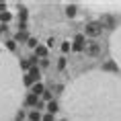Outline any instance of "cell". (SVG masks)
Returning <instances> with one entry per match:
<instances>
[{"label": "cell", "instance_id": "6da1fadb", "mask_svg": "<svg viewBox=\"0 0 121 121\" xmlns=\"http://www.w3.org/2000/svg\"><path fill=\"white\" fill-rule=\"evenodd\" d=\"M68 121H121V76L107 70H88L62 92Z\"/></svg>", "mask_w": 121, "mask_h": 121}, {"label": "cell", "instance_id": "7a4b0ae2", "mask_svg": "<svg viewBox=\"0 0 121 121\" xmlns=\"http://www.w3.org/2000/svg\"><path fill=\"white\" fill-rule=\"evenodd\" d=\"M25 76L21 74V62L0 43V121H10L17 115L23 92Z\"/></svg>", "mask_w": 121, "mask_h": 121}, {"label": "cell", "instance_id": "3957f363", "mask_svg": "<svg viewBox=\"0 0 121 121\" xmlns=\"http://www.w3.org/2000/svg\"><path fill=\"white\" fill-rule=\"evenodd\" d=\"M109 53L113 57L115 66L121 70V25H117V29L109 37Z\"/></svg>", "mask_w": 121, "mask_h": 121}, {"label": "cell", "instance_id": "277c9868", "mask_svg": "<svg viewBox=\"0 0 121 121\" xmlns=\"http://www.w3.org/2000/svg\"><path fill=\"white\" fill-rule=\"evenodd\" d=\"M84 6L92 8L96 13H121V0H103V2L88 0V2H84Z\"/></svg>", "mask_w": 121, "mask_h": 121}, {"label": "cell", "instance_id": "5b68a950", "mask_svg": "<svg viewBox=\"0 0 121 121\" xmlns=\"http://www.w3.org/2000/svg\"><path fill=\"white\" fill-rule=\"evenodd\" d=\"M39 78H41V70H39V68H31V70L25 74V86H33V84H37Z\"/></svg>", "mask_w": 121, "mask_h": 121}, {"label": "cell", "instance_id": "8992f818", "mask_svg": "<svg viewBox=\"0 0 121 121\" xmlns=\"http://www.w3.org/2000/svg\"><path fill=\"white\" fill-rule=\"evenodd\" d=\"M101 31H103L101 23H88L86 25V35L88 37H96V35H101Z\"/></svg>", "mask_w": 121, "mask_h": 121}, {"label": "cell", "instance_id": "52a82bcc", "mask_svg": "<svg viewBox=\"0 0 121 121\" xmlns=\"http://www.w3.org/2000/svg\"><path fill=\"white\" fill-rule=\"evenodd\" d=\"M86 47V37L84 35H76L74 41H72V51H82Z\"/></svg>", "mask_w": 121, "mask_h": 121}, {"label": "cell", "instance_id": "ba28073f", "mask_svg": "<svg viewBox=\"0 0 121 121\" xmlns=\"http://www.w3.org/2000/svg\"><path fill=\"white\" fill-rule=\"evenodd\" d=\"M29 92H31V95H35V96H39V95H43L45 92V86L41 82H37V84H33L31 86V90H29Z\"/></svg>", "mask_w": 121, "mask_h": 121}, {"label": "cell", "instance_id": "9c48e42d", "mask_svg": "<svg viewBox=\"0 0 121 121\" xmlns=\"http://www.w3.org/2000/svg\"><path fill=\"white\" fill-rule=\"evenodd\" d=\"M76 13H78L76 4H68V6H66V17H76Z\"/></svg>", "mask_w": 121, "mask_h": 121}, {"label": "cell", "instance_id": "30bf717a", "mask_svg": "<svg viewBox=\"0 0 121 121\" xmlns=\"http://www.w3.org/2000/svg\"><path fill=\"white\" fill-rule=\"evenodd\" d=\"M29 121H43V115L39 111H29Z\"/></svg>", "mask_w": 121, "mask_h": 121}, {"label": "cell", "instance_id": "8fae6325", "mask_svg": "<svg viewBox=\"0 0 121 121\" xmlns=\"http://www.w3.org/2000/svg\"><path fill=\"white\" fill-rule=\"evenodd\" d=\"M95 53H99V45H96V43H88V47H86V56H95Z\"/></svg>", "mask_w": 121, "mask_h": 121}, {"label": "cell", "instance_id": "7c38bea8", "mask_svg": "<svg viewBox=\"0 0 121 121\" xmlns=\"http://www.w3.org/2000/svg\"><path fill=\"white\" fill-rule=\"evenodd\" d=\"M57 109H60V105H57L56 101H49V103H47V111H49L51 115H53V113H57Z\"/></svg>", "mask_w": 121, "mask_h": 121}, {"label": "cell", "instance_id": "4fadbf2b", "mask_svg": "<svg viewBox=\"0 0 121 121\" xmlns=\"http://www.w3.org/2000/svg\"><path fill=\"white\" fill-rule=\"evenodd\" d=\"M60 49L64 51V53H68V51H72V43H70V41H62V45H60Z\"/></svg>", "mask_w": 121, "mask_h": 121}, {"label": "cell", "instance_id": "5bb4252c", "mask_svg": "<svg viewBox=\"0 0 121 121\" xmlns=\"http://www.w3.org/2000/svg\"><path fill=\"white\" fill-rule=\"evenodd\" d=\"M10 19H13V14L8 13V10H6V13H0V21H2V23H8Z\"/></svg>", "mask_w": 121, "mask_h": 121}, {"label": "cell", "instance_id": "9a60e30c", "mask_svg": "<svg viewBox=\"0 0 121 121\" xmlns=\"http://www.w3.org/2000/svg\"><path fill=\"white\" fill-rule=\"evenodd\" d=\"M45 53H47V47L39 45V47H37V56H41V60H45Z\"/></svg>", "mask_w": 121, "mask_h": 121}, {"label": "cell", "instance_id": "2e32d148", "mask_svg": "<svg viewBox=\"0 0 121 121\" xmlns=\"http://www.w3.org/2000/svg\"><path fill=\"white\" fill-rule=\"evenodd\" d=\"M66 68V57H57V70H64Z\"/></svg>", "mask_w": 121, "mask_h": 121}, {"label": "cell", "instance_id": "e0dca14e", "mask_svg": "<svg viewBox=\"0 0 121 121\" xmlns=\"http://www.w3.org/2000/svg\"><path fill=\"white\" fill-rule=\"evenodd\" d=\"M4 45H6V49L10 51V53H13V51H14V47H17V45H14V41H13V39H10V41H6V43H4Z\"/></svg>", "mask_w": 121, "mask_h": 121}, {"label": "cell", "instance_id": "ac0fdd59", "mask_svg": "<svg viewBox=\"0 0 121 121\" xmlns=\"http://www.w3.org/2000/svg\"><path fill=\"white\" fill-rule=\"evenodd\" d=\"M53 45H56V41H53V37H49L47 41H45V47H49V49H53Z\"/></svg>", "mask_w": 121, "mask_h": 121}, {"label": "cell", "instance_id": "d6986e66", "mask_svg": "<svg viewBox=\"0 0 121 121\" xmlns=\"http://www.w3.org/2000/svg\"><path fill=\"white\" fill-rule=\"evenodd\" d=\"M27 103H29V105H35V103H37V96H35V95H29V96H27Z\"/></svg>", "mask_w": 121, "mask_h": 121}, {"label": "cell", "instance_id": "ffe728a7", "mask_svg": "<svg viewBox=\"0 0 121 121\" xmlns=\"http://www.w3.org/2000/svg\"><path fill=\"white\" fill-rule=\"evenodd\" d=\"M29 47H39V45H37V39H29Z\"/></svg>", "mask_w": 121, "mask_h": 121}, {"label": "cell", "instance_id": "44dd1931", "mask_svg": "<svg viewBox=\"0 0 121 121\" xmlns=\"http://www.w3.org/2000/svg\"><path fill=\"white\" fill-rule=\"evenodd\" d=\"M43 121H53V115H51V113H47V115H43Z\"/></svg>", "mask_w": 121, "mask_h": 121}, {"label": "cell", "instance_id": "7402d4cb", "mask_svg": "<svg viewBox=\"0 0 121 121\" xmlns=\"http://www.w3.org/2000/svg\"><path fill=\"white\" fill-rule=\"evenodd\" d=\"M41 96H43L45 101H49V99H51V95H49V92H47V90H45V92H43V95H41Z\"/></svg>", "mask_w": 121, "mask_h": 121}, {"label": "cell", "instance_id": "603a6c76", "mask_svg": "<svg viewBox=\"0 0 121 121\" xmlns=\"http://www.w3.org/2000/svg\"><path fill=\"white\" fill-rule=\"evenodd\" d=\"M0 31H2V27H0Z\"/></svg>", "mask_w": 121, "mask_h": 121}]
</instances>
